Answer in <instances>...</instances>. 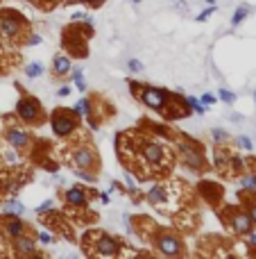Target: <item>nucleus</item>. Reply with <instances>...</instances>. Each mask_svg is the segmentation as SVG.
I'll return each instance as SVG.
<instances>
[{
    "label": "nucleus",
    "mask_w": 256,
    "mask_h": 259,
    "mask_svg": "<svg viewBox=\"0 0 256 259\" xmlns=\"http://www.w3.org/2000/svg\"><path fill=\"white\" fill-rule=\"evenodd\" d=\"M252 96H254V103H256V91H254V93H252Z\"/></svg>",
    "instance_id": "nucleus-47"
},
{
    "label": "nucleus",
    "mask_w": 256,
    "mask_h": 259,
    "mask_svg": "<svg viewBox=\"0 0 256 259\" xmlns=\"http://www.w3.org/2000/svg\"><path fill=\"white\" fill-rule=\"evenodd\" d=\"M175 146H177V155L182 159V164L188 168L191 173H206L208 171V162L204 157V146L198 139H191V136H182L175 134Z\"/></svg>",
    "instance_id": "nucleus-2"
},
{
    "label": "nucleus",
    "mask_w": 256,
    "mask_h": 259,
    "mask_svg": "<svg viewBox=\"0 0 256 259\" xmlns=\"http://www.w3.org/2000/svg\"><path fill=\"white\" fill-rule=\"evenodd\" d=\"M252 11H254V7H252V5H247V2L238 5V7H236V11H234V16H231V27H238L240 23H243L247 16H250Z\"/></svg>",
    "instance_id": "nucleus-21"
},
{
    "label": "nucleus",
    "mask_w": 256,
    "mask_h": 259,
    "mask_svg": "<svg viewBox=\"0 0 256 259\" xmlns=\"http://www.w3.org/2000/svg\"><path fill=\"white\" fill-rule=\"evenodd\" d=\"M100 200H102V205H109V200L111 198H109V194H100Z\"/></svg>",
    "instance_id": "nucleus-42"
},
{
    "label": "nucleus",
    "mask_w": 256,
    "mask_h": 259,
    "mask_svg": "<svg viewBox=\"0 0 256 259\" xmlns=\"http://www.w3.org/2000/svg\"><path fill=\"white\" fill-rule=\"evenodd\" d=\"M107 2V0H86V7H91V9H98V7H102Z\"/></svg>",
    "instance_id": "nucleus-38"
},
{
    "label": "nucleus",
    "mask_w": 256,
    "mask_h": 259,
    "mask_svg": "<svg viewBox=\"0 0 256 259\" xmlns=\"http://www.w3.org/2000/svg\"><path fill=\"white\" fill-rule=\"evenodd\" d=\"M202 103L206 105V107H211V105L218 103V96H215V93H204V96H202Z\"/></svg>",
    "instance_id": "nucleus-36"
},
{
    "label": "nucleus",
    "mask_w": 256,
    "mask_h": 259,
    "mask_svg": "<svg viewBox=\"0 0 256 259\" xmlns=\"http://www.w3.org/2000/svg\"><path fill=\"white\" fill-rule=\"evenodd\" d=\"M23 211H25V205H23L21 200H16V198H9L5 205H2V214H18V216H21Z\"/></svg>",
    "instance_id": "nucleus-23"
},
{
    "label": "nucleus",
    "mask_w": 256,
    "mask_h": 259,
    "mask_svg": "<svg viewBox=\"0 0 256 259\" xmlns=\"http://www.w3.org/2000/svg\"><path fill=\"white\" fill-rule=\"evenodd\" d=\"M93 34V25H89V23H84V30H82L80 25H70L64 30V48L68 50L70 55H75V57H86V53H89V48H86V39Z\"/></svg>",
    "instance_id": "nucleus-9"
},
{
    "label": "nucleus",
    "mask_w": 256,
    "mask_h": 259,
    "mask_svg": "<svg viewBox=\"0 0 256 259\" xmlns=\"http://www.w3.org/2000/svg\"><path fill=\"white\" fill-rule=\"evenodd\" d=\"M37 241L43 243V246H50V243L54 241V237H52L50 232H39V234H37Z\"/></svg>",
    "instance_id": "nucleus-32"
},
{
    "label": "nucleus",
    "mask_w": 256,
    "mask_h": 259,
    "mask_svg": "<svg viewBox=\"0 0 256 259\" xmlns=\"http://www.w3.org/2000/svg\"><path fill=\"white\" fill-rule=\"evenodd\" d=\"M73 68V62H70L68 55H54L52 57V66H50V73H52L54 80H64L66 75Z\"/></svg>",
    "instance_id": "nucleus-18"
},
{
    "label": "nucleus",
    "mask_w": 256,
    "mask_h": 259,
    "mask_svg": "<svg viewBox=\"0 0 256 259\" xmlns=\"http://www.w3.org/2000/svg\"><path fill=\"white\" fill-rule=\"evenodd\" d=\"M165 116V121H179V119H188V116H193V109L191 105L186 103V98L179 96V93H172L170 100H168V105L163 107V112H161Z\"/></svg>",
    "instance_id": "nucleus-14"
},
{
    "label": "nucleus",
    "mask_w": 256,
    "mask_h": 259,
    "mask_svg": "<svg viewBox=\"0 0 256 259\" xmlns=\"http://www.w3.org/2000/svg\"><path fill=\"white\" fill-rule=\"evenodd\" d=\"M0 62H2V55H0Z\"/></svg>",
    "instance_id": "nucleus-48"
},
{
    "label": "nucleus",
    "mask_w": 256,
    "mask_h": 259,
    "mask_svg": "<svg viewBox=\"0 0 256 259\" xmlns=\"http://www.w3.org/2000/svg\"><path fill=\"white\" fill-rule=\"evenodd\" d=\"M64 159L70 166V171H73V168H80V171L98 173V168H100V157H98V150L91 143H77V146L68 148Z\"/></svg>",
    "instance_id": "nucleus-5"
},
{
    "label": "nucleus",
    "mask_w": 256,
    "mask_h": 259,
    "mask_svg": "<svg viewBox=\"0 0 256 259\" xmlns=\"http://www.w3.org/2000/svg\"><path fill=\"white\" fill-rule=\"evenodd\" d=\"M170 96H172L170 91L159 89V86H152V84H141L139 93H136V98H139L145 107L152 109V112H159V114L163 112V107L168 105Z\"/></svg>",
    "instance_id": "nucleus-12"
},
{
    "label": "nucleus",
    "mask_w": 256,
    "mask_h": 259,
    "mask_svg": "<svg viewBox=\"0 0 256 259\" xmlns=\"http://www.w3.org/2000/svg\"><path fill=\"white\" fill-rule=\"evenodd\" d=\"M25 43H27V46H39V43H43V37H41V34H32V32H30L25 37Z\"/></svg>",
    "instance_id": "nucleus-33"
},
{
    "label": "nucleus",
    "mask_w": 256,
    "mask_h": 259,
    "mask_svg": "<svg viewBox=\"0 0 256 259\" xmlns=\"http://www.w3.org/2000/svg\"><path fill=\"white\" fill-rule=\"evenodd\" d=\"M127 68L132 70V73H141V70H143V64H141L139 60H127Z\"/></svg>",
    "instance_id": "nucleus-34"
},
{
    "label": "nucleus",
    "mask_w": 256,
    "mask_h": 259,
    "mask_svg": "<svg viewBox=\"0 0 256 259\" xmlns=\"http://www.w3.org/2000/svg\"><path fill=\"white\" fill-rule=\"evenodd\" d=\"M11 243L9 255H16V257H32V255L39 253V241L32 232H25L21 237H16Z\"/></svg>",
    "instance_id": "nucleus-16"
},
{
    "label": "nucleus",
    "mask_w": 256,
    "mask_h": 259,
    "mask_svg": "<svg viewBox=\"0 0 256 259\" xmlns=\"http://www.w3.org/2000/svg\"><path fill=\"white\" fill-rule=\"evenodd\" d=\"M52 209H54V200H43L41 205L37 207V214L39 216H46V214H50Z\"/></svg>",
    "instance_id": "nucleus-30"
},
{
    "label": "nucleus",
    "mask_w": 256,
    "mask_h": 259,
    "mask_svg": "<svg viewBox=\"0 0 256 259\" xmlns=\"http://www.w3.org/2000/svg\"><path fill=\"white\" fill-rule=\"evenodd\" d=\"M215 11H218V7H215V5H208L206 9H204V11H200L198 16H195V21H198V23H204V21H206L208 16H213Z\"/></svg>",
    "instance_id": "nucleus-29"
},
{
    "label": "nucleus",
    "mask_w": 256,
    "mask_h": 259,
    "mask_svg": "<svg viewBox=\"0 0 256 259\" xmlns=\"http://www.w3.org/2000/svg\"><path fill=\"white\" fill-rule=\"evenodd\" d=\"M132 2H134V5H139V2H141V0H132Z\"/></svg>",
    "instance_id": "nucleus-46"
},
{
    "label": "nucleus",
    "mask_w": 256,
    "mask_h": 259,
    "mask_svg": "<svg viewBox=\"0 0 256 259\" xmlns=\"http://www.w3.org/2000/svg\"><path fill=\"white\" fill-rule=\"evenodd\" d=\"M236 146L243 148V150H254V143H252V139H250V136H245V134H240L238 139H236Z\"/></svg>",
    "instance_id": "nucleus-31"
},
{
    "label": "nucleus",
    "mask_w": 256,
    "mask_h": 259,
    "mask_svg": "<svg viewBox=\"0 0 256 259\" xmlns=\"http://www.w3.org/2000/svg\"><path fill=\"white\" fill-rule=\"evenodd\" d=\"M229 159H231V152H229V148H224V146H215V150H213V168L218 173H227V166H229Z\"/></svg>",
    "instance_id": "nucleus-19"
},
{
    "label": "nucleus",
    "mask_w": 256,
    "mask_h": 259,
    "mask_svg": "<svg viewBox=\"0 0 256 259\" xmlns=\"http://www.w3.org/2000/svg\"><path fill=\"white\" fill-rule=\"evenodd\" d=\"M152 243H154L156 253L163 255V257H182V255L186 253L182 237H177V234H172V232H165V230H159V232L152 237Z\"/></svg>",
    "instance_id": "nucleus-11"
},
{
    "label": "nucleus",
    "mask_w": 256,
    "mask_h": 259,
    "mask_svg": "<svg viewBox=\"0 0 256 259\" xmlns=\"http://www.w3.org/2000/svg\"><path fill=\"white\" fill-rule=\"evenodd\" d=\"M41 73H43V64H41V62H32V64L25 66V75L32 77V80H34V77H39Z\"/></svg>",
    "instance_id": "nucleus-26"
},
{
    "label": "nucleus",
    "mask_w": 256,
    "mask_h": 259,
    "mask_svg": "<svg viewBox=\"0 0 256 259\" xmlns=\"http://www.w3.org/2000/svg\"><path fill=\"white\" fill-rule=\"evenodd\" d=\"M50 125H52L54 136L68 139V136L77 134V130H80V116H77L73 109L57 107L50 112Z\"/></svg>",
    "instance_id": "nucleus-8"
},
{
    "label": "nucleus",
    "mask_w": 256,
    "mask_h": 259,
    "mask_svg": "<svg viewBox=\"0 0 256 259\" xmlns=\"http://www.w3.org/2000/svg\"><path fill=\"white\" fill-rule=\"evenodd\" d=\"M211 139H213L215 143H227L231 136H229V132H224L222 128H213L211 130Z\"/></svg>",
    "instance_id": "nucleus-27"
},
{
    "label": "nucleus",
    "mask_w": 256,
    "mask_h": 259,
    "mask_svg": "<svg viewBox=\"0 0 256 259\" xmlns=\"http://www.w3.org/2000/svg\"><path fill=\"white\" fill-rule=\"evenodd\" d=\"M186 103L191 105L193 114H200V116H202V114H206V112H208V107H206V105H204L202 100H198V98H195V96H186Z\"/></svg>",
    "instance_id": "nucleus-25"
},
{
    "label": "nucleus",
    "mask_w": 256,
    "mask_h": 259,
    "mask_svg": "<svg viewBox=\"0 0 256 259\" xmlns=\"http://www.w3.org/2000/svg\"><path fill=\"white\" fill-rule=\"evenodd\" d=\"M64 202L68 205V209H86L89 205V191L82 184H73L64 191Z\"/></svg>",
    "instance_id": "nucleus-17"
},
{
    "label": "nucleus",
    "mask_w": 256,
    "mask_h": 259,
    "mask_svg": "<svg viewBox=\"0 0 256 259\" xmlns=\"http://www.w3.org/2000/svg\"><path fill=\"white\" fill-rule=\"evenodd\" d=\"M218 100H222V103H227V105H234L236 103V93L234 91H229V89H218Z\"/></svg>",
    "instance_id": "nucleus-28"
},
{
    "label": "nucleus",
    "mask_w": 256,
    "mask_h": 259,
    "mask_svg": "<svg viewBox=\"0 0 256 259\" xmlns=\"http://www.w3.org/2000/svg\"><path fill=\"white\" fill-rule=\"evenodd\" d=\"M186 187V184H152L148 189V194H145V200H148L152 207H156V209H170V205H175V202H179V194H182V189Z\"/></svg>",
    "instance_id": "nucleus-6"
},
{
    "label": "nucleus",
    "mask_w": 256,
    "mask_h": 259,
    "mask_svg": "<svg viewBox=\"0 0 256 259\" xmlns=\"http://www.w3.org/2000/svg\"><path fill=\"white\" fill-rule=\"evenodd\" d=\"M175 2H177V9L186 14V11H188V2H186V0H175Z\"/></svg>",
    "instance_id": "nucleus-40"
},
{
    "label": "nucleus",
    "mask_w": 256,
    "mask_h": 259,
    "mask_svg": "<svg viewBox=\"0 0 256 259\" xmlns=\"http://www.w3.org/2000/svg\"><path fill=\"white\" fill-rule=\"evenodd\" d=\"M229 119H231V121H234V123H240V121H243V116H240V114H231Z\"/></svg>",
    "instance_id": "nucleus-43"
},
{
    "label": "nucleus",
    "mask_w": 256,
    "mask_h": 259,
    "mask_svg": "<svg viewBox=\"0 0 256 259\" xmlns=\"http://www.w3.org/2000/svg\"><path fill=\"white\" fill-rule=\"evenodd\" d=\"M127 84H129V91L134 93V98H136V93H139V89H141V84L136 80H127Z\"/></svg>",
    "instance_id": "nucleus-37"
},
{
    "label": "nucleus",
    "mask_w": 256,
    "mask_h": 259,
    "mask_svg": "<svg viewBox=\"0 0 256 259\" xmlns=\"http://www.w3.org/2000/svg\"><path fill=\"white\" fill-rule=\"evenodd\" d=\"M116 148L120 162L127 166L139 180L163 178L175 166V150L154 134L127 130L116 136Z\"/></svg>",
    "instance_id": "nucleus-1"
},
{
    "label": "nucleus",
    "mask_w": 256,
    "mask_h": 259,
    "mask_svg": "<svg viewBox=\"0 0 256 259\" xmlns=\"http://www.w3.org/2000/svg\"><path fill=\"white\" fill-rule=\"evenodd\" d=\"M2 239H5V237H2V234H0V257H2V255H7V250L2 248Z\"/></svg>",
    "instance_id": "nucleus-44"
},
{
    "label": "nucleus",
    "mask_w": 256,
    "mask_h": 259,
    "mask_svg": "<svg viewBox=\"0 0 256 259\" xmlns=\"http://www.w3.org/2000/svg\"><path fill=\"white\" fill-rule=\"evenodd\" d=\"M66 96H70V86H59L57 98H66Z\"/></svg>",
    "instance_id": "nucleus-39"
},
{
    "label": "nucleus",
    "mask_w": 256,
    "mask_h": 259,
    "mask_svg": "<svg viewBox=\"0 0 256 259\" xmlns=\"http://www.w3.org/2000/svg\"><path fill=\"white\" fill-rule=\"evenodd\" d=\"M238 198H240V202H243V207L247 209V214H250L252 223H254V227H256V191L240 189L238 191Z\"/></svg>",
    "instance_id": "nucleus-20"
},
{
    "label": "nucleus",
    "mask_w": 256,
    "mask_h": 259,
    "mask_svg": "<svg viewBox=\"0 0 256 259\" xmlns=\"http://www.w3.org/2000/svg\"><path fill=\"white\" fill-rule=\"evenodd\" d=\"M222 218L236 237H247L254 230V223H252L245 207L243 209L240 207H227V209H222Z\"/></svg>",
    "instance_id": "nucleus-10"
},
{
    "label": "nucleus",
    "mask_w": 256,
    "mask_h": 259,
    "mask_svg": "<svg viewBox=\"0 0 256 259\" xmlns=\"http://www.w3.org/2000/svg\"><path fill=\"white\" fill-rule=\"evenodd\" d=\"M73 112L77 114L80 119H86V116H89V114L93 112V100H91V98H86V96H84V98H80V100L75 103Z\"/></svg>",
    "instance_id": "nucleus-22"
},
{
    "label": "nucleus",
    "mask_w": 256,
    "mask_h": 259,
    "mask_svg": "<svg viewBox=\"0 0 256 259\" xmlns=\"http://www.w3.org/2000/svg\"><path fill=\"white\" fill-rule=\"evenodd\" d=\"M25 232H32V230L18 214H0V234L7 241H14L16 237H21Z\"/></svg>",
    "instance_id": "nucleus-13"
},
{
    "label": "nucleus",
    "mask_w": 256,
    "mask_h": 259,
    "mask_svg": "<svg viewBox=\"0 0 256 259\" xmlns=\"http://www.w3.org/2000/svg\"><path fill=\"white\" fill-rule=\"evenodd\" d=\"M204 2H206V5H215V0H204Z\"/></svg>",
    "instance_id": "nucleus-45"
},
{
    "label": "nucleus",
    "mask_w": 256,
    "mask_h": 259,
    "mask_svg": "<svg viewBox=\"0 0 256 259\" xmlns=\"http://www.w3.org/2000/svg\"><path fill=\"white\" fill-rule=\"evenodd\" d=\"M70 18H73V21H84L86 14H84V11H73V16H70Z\"/></svg>",
    "instance_id": "nucleus-41"
},
{
    "label": "nucleus",
    "mask_w": 256,
    "mask_h": 259,
    "mask_svg": "<svg viewBox=\"0 0 256 259\" xmlns=\"http://www.w3.org/2000/svg\"><path fill=\"white\" fill-rule=\"evenodd\" d=\"M247 246H250V253L256 255V232H254V230L247 234Z\"/></svg>",
    "instance_id": "nucleus-35"
},
{
    "label": "nucleus",
    "mask_w": 256,
    "mask_h": 259,
    "mask_svg": "<svg viewBox=\"0 0 256 259\" xmlns=\"http://www.w3.org/2000/svg\"><path fill=\"white\" fill-rule=\"evenodd\" d=\"M70 80L75 82V86L80 89V91H86V82H84V70H82V66H75V68H70Z\"/></svg>",
    "instance_id": "nucleus-24"
},
{
    "label": "nucleus",
    "mask_w": 256,
    "mask_h": 259,
    "mask_svg": "<svg viewBox=\"0 0 256 259\" xmlns=\"http://www.w3.org/2000/svg\"><path fill=\"white\" fill-rule=\"evenodd\" d=\"M5 139L7 143H9L14 150H27V148L32 146V136H30V132H27L25 128H21V125H14L7 121V130H5Z\"/></svg>",
    "instance_id": "nucleus-15"
},
{
    "label": "nucleus",
    "mask_w": 256,
    "mask_h": 259,
    "mask_svg": "<svg viewBox=\"0 0 256 259\" xmlns=\"http://www.w3.org/2000/svg\"><path fill=\"white\" fill-rule=\"evenodd\" d=\"M0 34L9 41H16V43H23L25 37L30 34V21L23 16L21 11L16 9H0Z\"/></svg>",
    "instance_id": "nucleus-4"
},
{
    "label": "nucleus",
    "mask_w": 256,
    "mask_h": 259,
    "mask_svg": "<svg viewBox=\"0 0 256 259\" xmlns=\"http://www.w3.org/2000/svg\"><path fill=\"white\" fill-rule=\"evenodd\" d=\"M16 119L25 125H43L46 119H48V114L43 112V105L39 103L37 98L21 89V98H18V103H16Z\"/></svg>",
    "instance_id": "nucleus-7"
},
{
    "label": "nucleus",
    "mask_w": 256,
    "mask_h": 259,
    "mask_svg": "<svg viewBox=\"0 0 256 259\" xmlns=\"http://www.w3.org/2000/svg\"><path fill=\"white\" fill-rule=\"evenodd\" d=\"M82 248H84V255H89V257L91 255L93 257H120L125 253L120 239L111 237L107 232H100V230L86 234L84 241H82Z\"/></svg>",
    "instance_id": "nucleus-3"
}]
</instances>
